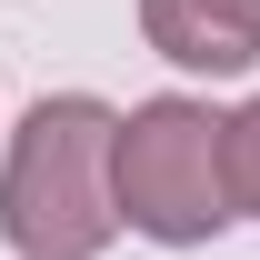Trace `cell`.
Here are the masks:
<instances>
[{
    "label": "cell",
    "mask_w": 260,
    "mask_h": 260,
    "mask_svg": "<svg viewBox=\"0 0 260 260\" xmlns=\"http://www.w3.org/2000/svg\"><path fill=\"white\" fill-rule=\"evenodd\" d=\"M220 180H230V220H260V100L220 120Z\"/></svg>",
    "instance_id": "obj_4"
},
{
    "label": "cell",
    "mask_w": 260,
    "mask_h": 260,
    "mask_svg": "<svg viewBox=\"0 0 260 260\" xmlns=\"http://www.w3.org/2000/svg\"><path fill=\"white\" fill-rule=\"evenodd\" d=\"M110 130L120 110L90 90L40 100L30 120L10 130V160H0V230L20 260H100L120 240L110 210Z\"/></svg>",
    "instance_id": "obj_1"
},
{
    "label": "cell",
    "mask_w": 260,
    "mask_h": 260,
    "mask_svg": "<svg viewBox=\"0 0 260 260\" xmlns=\"http://www.w3.org/2000/svg\"><path fill=\"white\" fill-rule=\"evenodd\" d=\"M140 30L160 60L230 80V70L260 60V0H140Z\"/></svg>",
    "instance_id": "obj_3"
},
{
    "label": "cell",
    "mask_w": 260,
    "mask_h": 260,
    "mask_svg": "<svg viewBox=\"0 0 260 260\" xmlns=\"http://www.w3.org/2000/svg\"><path fill=\"white\" fill-rule=\"evenodd\" d=\"M110 210L160 250H200L230 230V180H220V120L200 100L160 90L110 130Z\"/></svg>",
    "instance_id": "obj_2"
}]
</instances>
